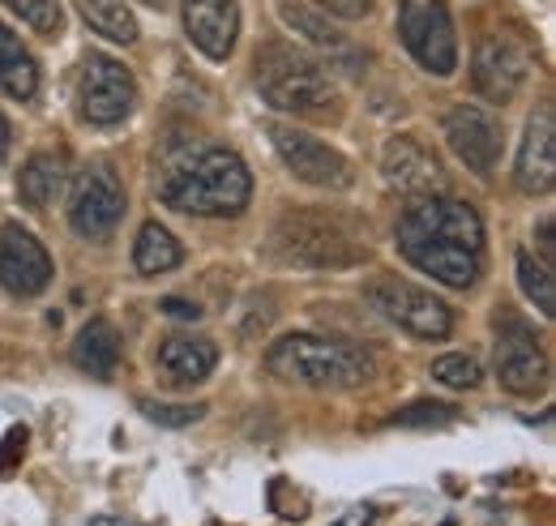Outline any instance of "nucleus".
<instances>
[{
    "label": "nucleus",
    "instance_id": "obj_1",
    "mask_svg": "<svg viewBox=\"0 0 556 526\" xmlns=\"http://www.w3.org/2000/svg\"><path fill=\"white\" fill-rule=\"evenodd\" d=\"M399 253L437 283L467 291L484 274V223L476 205L458 198H412L399 218Z\"/></svg>",
    "mask_w": 556,
    "mask_h": 526
},
{
    "label": "nucleus",
    "instance_id": "obj_2",
    "mask_svg": "<svg viewBox=\"0 0 556 526\" xmlns=\"http://www.w3.org/2000/svg\"><path fill=\"white\" fill-rule=\"evenodd\" d=\"M159 198L180 214L198 218H236L253 198L249 163L227 146H202L172 159L159 172Z\"/></svg>",
    "mask_w": 556,
    "mask_h": 526
},
{
    "label": "nucleus",
    "instance_id": "obj_3",
    "mask_svg": "<svg viewBox=\"0 0 556 526\" xmlns=\"http://www.w3.org/2000/svg\"><path fill=\"white\" fill-rule=\"evenodd\" d=\"M266 368H270V377L287 381V386H304V390H359L377 373V364L364 347L321 338V334H287V338L270 342Z\"/></svg>",
    "mask_w": 556,
    "mask_h": 526
},
{
    "label": "nucleus",
    "instance_id": "obj_4",
    "mask_svg": "<svg viewBox=\"0 0 556 526\" xmlns=\"http://www.w3.org/2000/svg\"><path fill=\"white\" fill-rule=\"evenodd\" d=\"M257 90L275 112L317 121L339 112V86L330 82V73L287 43H266L257 52Z\"/></svg>",
    "mask_w": 556,
    "mask_h": 526
},
{
    "label": "nucleus",
    "instance_id": "obj_5",
    "mask_svg": "<svg viewBox=\"0 0 556 526\" xmlns=\"http://www.w3.org/2000/svg\"><path fill=\"white\" fill-rule=\"evenodd\" d=\"M270 249L278 262L304 265V270H339V265L364 262V253L351 245L339 223H330L321 214H304V210H291L278 218Z\"/></svg>",
    "mask_w": 556,
    "mask_h": 526
},
{
    "label": "nucleus",
    "instance_id": "obj_6",
    "mask_svg": "<svg viewBox=\"0 0 556 526\" xmlns=\"http://www.w3.org/2000/svg\"><path fill=\"white\" fill-rule=\"evenodd\" d=\"M138 108V82L116 57L86 52L81 73H77V116L94 129H112L129 121Z\"/></svg>",
    "mask_w": 556,
    "mask_h": 526
},
{
    "label": "nucleus",
    "instance_id": "obj_7",
    "mask_svg": "<svg viewBox=\"0 0 556 526\" xmlns=\"http://www.w3.org/2000/svg\"><path fill=\"white\" fill-rule=\"evenodd\" d=\"M368 304L394 322L399 329H407L412 338H424V342H441L450 338L454 329V313L445 300H437L432 291H424L416 283L399 278V274H386V278H372L368 283Z\"/></svg>",
    "mask_w": 556,
    "mask_h": 526
},
{
    "label": "nucleus",
    "instance_id": "obj_8",
    "mask_svg": "<svg viewBox=\"0 0 556 526\" xmlns=\"http://www.w3.org/2000/svg\"><path fill=\"white\" fill-rule=\"evenodd\" d=\"M399 35L419 68L450 77L458 68V39L445 0H399Z\"/></svg>",
    "mask_w": 556,
    "mask_h": 526
},
{
    "label": "nucleus",
    "instance_id": "obj_9",
    "mask_svg": "<svg viewBox=\"0 0 556 526\" xmlns=\"http://www.w3.org/2000/svg\"><path fill=\"white\" fill-rule=\"evenodd\" d=\"M125 218V185L108 163H90L73 176L70 223L81 240H108Z\"/></svg>",
    "mask_w": 556,
    "mask_h": 526
},
{
    "label": "nucleus",
    "instance_id": "obj_10",
    "mask_svg": "<svg viewBox=\"0 0 556 526\" xmlns=\"http://www.w3.org/2000/svg\"><path fill=\"white\" fill-rule=\"evenodd\" d=\"M270 141H275L282 167H287L295 180H304V185H313V189H351V180H355L351 163L334 146L317 141L313 133L291 129V125H270Z\"/></svg>",
    "mask_w": 556,
    "mask_h": 526
},
{
    "label": "nucleus",
    "instance_id": "obj_11",
    "mask_svg": "<svg viewBox=\"0 0 556 526\" xmlns=\"http://www.w3.org/2000/svg\"><path fill=\"white\" fill-rule=\"evenodd\" d=\"M531 52L509 35H484L471 57V86L488 103H509L531 77Z\"/></svg>",
    "mask_w": 556,
    "mask_h": 526
},
{
    "label": "nucleus",
    "instance_id": "obj_12",
    "mask_svg": "<svg viewBox=\"0 0 556 526\" xmlns=\"http://www.w3.org/2000/svg\"><path fill=\"white\" fill-rule=\"evenodd\" d=\"M496 377L509 394H540L548 386V360H544L535 334L518 317L496 322Z\"/></svg>",
    "mask_w": 556,
    "mask_h": 526
},
{
    "label": "nucleus",
    "instance_id": "obj_13",
    "mask_svg": "<svg viewBox=\"0 0 556 526\" xmlns=\"http://www.w3.org/2000/svg\"><path fill=\"white\" fill-rule=\"evenodd\" d=\"M0 287L17 300H35L52 287V258L22 223H4L0 231Z\"/></svg>",
    "mask_w": 556,
    "mask_h": 526
},
{
    "label": "nucleus",
    "instance_id": "obj_14",
    "mask_svg": "<svg viewBox=\"0 0 556 526\" xmlns=\"http://www.w3.org/2000/svg\"><path fill=\"white\" fill-rule=\"evenodd\" d=\"M445 141L467 172L488 176L501 159V121L480 103H454L445 112Z\"/></svg>",
    "mask_w": 556,
    "mask_h": 526
},
{
    "label": "nucleus",
    "instance_id": "obj_15",
    "mask_svg": "<svg viewBox=\"0 0 556 526\" xmlns=\"http://www.w3.org/2000/svg\"><path fill=\"white\" fill-rule=\"evenodd\" d=\"M381 176L390 189L407 193V198H428L445 189L441 163L419 146L416 137H390L386 154H381Z\"/></svg>",
    "mask_w": 556,
    "mask_h": 526
},
{
    "label": "nucleus",
    "instance_id": "obj_16",
    "mask_svg": "<svg viewBox=\"0 0 556 526\" xmlns=\"http://www.w3.org/2000/svg\"><path fill=\"white\" fill-rule=\"evenodd\" d=\"M514 180L522 193H548L556 185V116L553 108H540L527 133H522V146H518V167H514Z\"/></svg>",
    "mask_w": 556,
    "mask_h": 526
},
{
    "label": "nucleus",
    "instance_id": "obj_17",
    "mask_svg": "<svg viewBox=\"0 0 556 526\" xmlns=\"http://www.w3.org/2000/svg\"><path fill=\"white\" fill-rule=\"evenodd\" d=\"M185 30L202 57L227 61L240 39V4L236 0H185Z\"/></svg>",
    "mask_w": 556,
    "mask_h": 526
},
{
    "label": "nucleus",
    "instance_id": "obj_18",
    "mask_svg": "<svg viewBox=\"0 0 556 526\" xmlns=\"http://www.w3.org/2000/svg\"><path fill=\"white\" fill-rule=\"evenodd\" d=\"M154 364H159V373H163V381H167V386L189 390V386H202L210 373H214V364H218V347H214L210 338L172 334V338H163V342H159Z\"/></svg>",
    "mask_w": 556,
    "mask_h": 526
},
{
    "label": "nucleus",
    "instance_id": "obj_19",
    "mask_svg": "<svg viewBox=\"0 0 556 526\" xmlns=\"http://www.w3.org/2000/svg\"><path fill=\"white\" fill-rule=\"evenodd\" d=\"M73 364L81 373L108 381L116 373V364H121V334H116V326L103 322V317L86 322V326L77 329V338H73Z\"/></svg>",
    "mask_w": 556,
    "mask_h": 526
},
{
    "label": "nucleus",
    "instance_id": "obj_20",
    "mask_svg": "<svg viewBox=\"0 0 556 526\" xmlns=\"http://www.w3.org/2000/svg\"><path fill=\"white\" fill-rule=\"evenodd\" d=\"M0 90L17 103L39 95V65L4 22H0Z\"/></svg>",
    "mask_w": 556,
    "mask_h": 526
},
{
    "label": "nucleus",
    "instance_id": "obj_21",
    "mask_svg": "<svg viewBox=\"0 0 556 526\" xmlns=\"http://www.w3.org/2000/svg\"><path fill=\"white\" fill-rule=\"evenodd\" d=\"M61 180H65L61 154H30L26 167L17 172V198L30 210H48L61 193Z\"/></svg>",
    "mask_w": 556,
    "mask_h": 526
},
{
    "label": "nucleus",
    "instance_id": "obj_22",
    "mask_svg": "<svg viewBox=\"0 0 556 526\" xmlns=\"http://www.w3.org/2000/svg\"><path fill=\"white\" fill-rule=\"evenodd\" d=\"M180 262H185L180 240H176L163 223H146V227L138 231V240H134V265H138V274L154 278V274L176 270Z\"/></svg>",
    "mask_w": 556,
    "mask_h": 526
},
{
    "label": "nucleus",
    "instance_id": "obj_23",
    "mask_svg": "<svg viewBox=\"0 0 556 526\" xmlns=\"http://www.w3.org/2000/svg\"><path fill=\"white\" fill-rule=\"evenodd\" d=\"M77 13L86 17V26L112 43H134L138 39V17L125 0H73Z\"/></svg>",
    "mask_w": 556,
    "mask_h": 526
},
{
    "label": "nucleus",
    "instance_id": "obj_24",
    "mask_svg": "<svg viewBox=\"0 0 556 526\" xmlns=\"http://www.w3.org/2000/svg\"><path fill=\"white\" fill-rule=\"evenodd\" d=\"M278 17L295 30V35H304L308 43H317V48H326V52H343L348 48V39H343V30H334L321 13H313L308 4H291V0H282L278 4Z\"/></svg>",
    "mask_w": 556,
    "mask_h": 526
},
{
    "label": "nucleus",
    "instance_id": "obj_25",
    "mask_svg": "<svg viewBox=\"0 0 556 526\" xmlns=\"http://www.w3.org/2000/svg\"><path fill=\"white\" fill-rule=\"evenodd\" d=\"M518 287H522V296L544 313V317H553L556 313V278H553V265L535 262L527 249L518 253Z\"/></svg>",
    "mask_w": 556,
    "mask_h": 526
},
{
    "label": "nucleus",
    "instance_id": "obj_26",
    "mask_svg": "<svg viewBox=\"0 0 556 526\" xmlns=\"http://www.w3.org/2000/svg\"><path fill=\"white\" fill-rule=\"evenodd\" d=\"M432 377H437L441 386H450V390H476V386L484 381V368H480L471 355L454 351V355H437V360H432Z\"/></svg>",
    "mask_w": 556,
    "mask_h": 526
},
{
    "label": "nucleus",
    "instance_id": "obj_27",
    "mask_svg": "<svg viewBox=\"0 0 556 526\" xmlns=\"http://www.w3.org/2000/svg\"><path fill=\"white\" fill-rule=\"evenodd\" d=\"M30 30H39V35H61V26H65V13H61V0H4Z\"/></svg>",
    "mask_w": 556,
    "mask_h": 526
},
{
    "label": "nucleus",
    "instance_id": "obj_28",
    "mask_svg": "<svg viewBox=\"0 0 556 526\" xmlns=\"http://www.w3.org/2000/svg\"><path fill=\"white\" fill-rule=\"evenodd\" d=\"M141 415L163 424V428H189L206 415V402H154V398H138Z\"/></svg>",
    "mask_w": 556,
    "mask_h": 526
},
{
    "label": "nucleus",
    "instance_id": "obj_29",
    "mask_svg": "<svg viewBox=\"0 0 556 526\" xmlns=\"http://www.w3.org/2000/svg\"><path fill=\"white\" fill-rule=\"evenodd\" d=\"M454 419H458V406H450V402H412L390 424H399V428H445Z\"/></svg>",
    "mask_w": 556,
    "mask_h": 526
},
{
    "label": "nucleus",
    "instance_id": "obj_30",
    "mask_svg": "<svg viewBox=\"0 0 556 526\" xmlns=\"http://www.w3.org/2000/svg\"><path fill=\"white\" fill-rule=\"evenodd\" d=\"M22 454H26V428L17 424V428H9V433L0 437V479L17 471V462H22Z\"/></svg>",
    "mask_w": 556,
    "mask_h": 526
},
{
    "label": "nucleus",
    "instance_id": "obj_31",
    "mask_svg": "<svg viewBox=\"0 0 556 526\" xmlns=\"http://www.w3.org/2000/svg\"><path fill=\"white\" fill-rule=\"evenodd\" d=\"M326 13H334V17H343V22H359V17H368V9H372V0H317Z\"/></svg>",
    "mask_w": 556,
    "mask_h": 526
},
{
    "label": "nucleus",
    "instance_id": "obj_32",
    "mask_svg": "<svg viewBox=\"0 0 556 526\" xmlns=\"http://www.w3.org/2000/svg\"><path fill=\"white\" fill-rule=\"evenodd\" d=\"M159 313H163V317H176V322H198V317H202V309H198L193 300H180V296L159 300Z\"/></svg>",
    "mask_w": 556,
    "mask_h": 526
},
{
    "label": "nucleus",
    "instance_id": "obj_33",
    "mask_svg": "<svg viewBox=\"0 0 556 526\" xmlns=\"http://www.w3.org/2000/svg\"><path fill=\"white\" fill-rule=\"evenodd\" d=\"M372 518H377L372 505H355V510H348V514H339L330 526H372Z\"/></svg>",
    "mask_w": 556,
    "mask_h": 526
},
{
    "label": "nucleus",
    "instance_id": "obj_34",
    "mask_svg": "<svg viewBox=\"0 0 556 526\" xmlns=\"http://www.w3.org/2000/svg\"><path fill=\"white\" fill-rule=\"evenodd\" d=\"M540 253H544V265H553V218L540 223Z\"/></svg>",
    "mask_w": 556,
    "mask_h": 526
},
{
    "label": "nucleus",
    "instance_id": "obj_35",
    "mask_svg": "<svg viewBox=\"0 0 556 526\" xmlns=\"http://www.w3.org/2000/svg\"><path fill=\"white\" fill-rule=\"evenodd\" d=\"M9 146H13V133H9V121L0 116V167H4V159H9Z\"/></svg>",
    "mask_w": 556,
    "mask_h": 526
},
{
    "label": "nucleus",
    "instance_id": "obj_36",
    "mask_svg": "<svg viewBox=\"0 0 556 526\" xmlns=\"http://www.w3.org/2000/svg\"><path fill=\"white\" fill-rule=\"evenodd\" d=\"M86 526H134V523H125V518H116V514H99V518H90Z\"/></svg>",
    "mask_w": 556,
    "mask_h": 526
},
{
    "label": "nucleus",
    "instance_id": "obj_37",
    "mask_svg": "<svg viewBox=\"0 0 556 526\" xmlns=\"http://www.w3.org/2000/svg\"><path fill=\"white\" fill-rule=\"evenodd\" d=\"M141 4H150V9H163V4H167V0H141Z\"/></svg>",
    "mask_w": 556,
    "mask_h": 526
}]
</instances>
